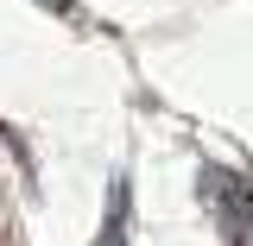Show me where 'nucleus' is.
Here are the masks:
<instances>
[{"mask_svg": "<svg viewBox=\"0 0 253 246\" xmlns=\"http://www.w3.org/2000/svg\"><path fill=\"white\" fill-rule=\"evenodd\" d=\"M196 196L209 202L221 246H253V177L228 171V164H203L196 171Z\"/></svg>", "mask_w": 253, "mask_h": 246, "instance_id": "nucleus-1", "label": "nucleus"}, {"mask_svg": "<svg viewBox=\"0 0 253 246\" xmlns=\"http://www.w3.org/2000/svg\"><path fill=\"white\" fill-rule=\"evenodd\" d=\"M38 6H44V13H57V19H70V26L83 19V0H38Z\"/></svg>", "mask_w": 253, "mask_h": 246, "instance_id": "nucleus-3", "label": "nucleus"}, {"mask_svg": "<svg viewBox=\"0 0 253 246\" xmlns=\"http://www.w3.org/2000/svg\"><path fill=\"white\" fill-rule=\"evenodd\" d=\"M126 234H133V189H126V177H114V189H108V215H101L95 246H126Z\"/></svg>", "mask_w": 253, "mask_h": 246, "instance_id": "nucleus-2", "label": "nucleus"}]
</instances>
